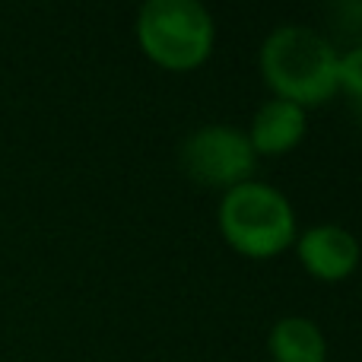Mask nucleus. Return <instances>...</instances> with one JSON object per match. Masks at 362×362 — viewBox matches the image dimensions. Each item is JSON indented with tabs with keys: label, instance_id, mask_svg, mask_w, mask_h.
<instances>
[{
	"label": "nucleus",
	"instance_id": "nucleus-1",
	"mask_svg": "<svg viewBox=\"0 0 362 362\" xmlns=\"http://www.w3.org/2000/svg\"><path fill=\"white\" fill-rule=\"evenodd\" d=\"M337 54L331 38L315 25L283 23L261 42V74L264 83L280 99L308 108L327 102L337 93Z\"/></svg>",
	"mask_w": 362,
	"mask_h": 362
},
{
	"label": "nucleus",
	"instance_id": "nucleus-2",
	"mask_svg": "<svg viewBox=\"0 0 362 362\" xmlns=\"http://www.w3.org/2000/svg\"><path fill=\"white\" fill-rule=\"evenodd\" d=\"M216 219L226 242L248 257H274L296 242L293 200L267 181L248 178L223 191Z\"/></svg>",
	"mask_w": 362,
	"mask_h": 362
},
{
	"label": "nucleus",
	"instance_id": "nucleus-3",
	"mask_svg": "<svg viewBox=\"0 0 362 362\" xmlns=\"http://www.w3.org/2000/svg\"><path fill=\"white\" fill-rule=\"evenodd\" d=\"M134 29L140 48L169 70L204 64L216 38L213 13L200 0H146Z\"/></svg>",
	"mask_w": 362,
	"mask_h": 362
},
{
	"label": "nucleus",
	"instance_id": "nucleus-4",
	"mask_svg": "<svg viewBox=\"0 0 362 362\" xmlns=\"http://www.w3.org/2000/svg\"><path fill=\"white\" fill-rule=\"evenodd\" d=\"M178 163L191 181L229 191V187L251 178L257 165V153L242 127L200 124L181 140Z\"/></svg>",
	"mask_w": 362,
	"mask_h": 362
},
{
	"label": "nucleus",
	"instance_id": "nucleus-5",
	"mask_svg": "<svg viewBox=\"0 0 362 362\" xmlns=\"http://www.w3.org/2000/svg\"><path fill=\"white\" fill-rule=\"evenodd\" d=\"M296 255L318 280H344L359 264V238L340 223H315L296 235Z\"/></svg>",
	"mask_w": 362,
	"mask_h": 362
},
{
	"label": "nucleus",
	"instance_id": "nucleus-6",
	"mask_svg": "<svg viewBox=\"0 0 362 362\" xmlns=\"http://www.w3.org/2000/svg\"><path fill=\"white\" fill-rule=\"evenodd\" d=\"M305 127H308V112L302 105L289 99H274L261 102L251 118L248 134L251 146L255 153H267V156H276V153H286L305 137Z\"/></svg>",
	"mask_w": 362,
	"mask_h": 362
},
{
	"label": "nucleus",
	"instance_id": "nucleus-7",
	"mask_svg": "<svg viewBox=\"0 0 362 362\" xmlns=\"http://www.w3.org/2000/svg\"><path fill=\"white\" fill-rule=\"evenodd\" d=\"M267 350L274 362H325L327 340L318 321L305 315H283L267 331Z\"/></svg>",
	"mask_w": 362,
	"mask_h": 362
},
{
	"label": "nucleus",
	"instance_id": "nucleus-8",
	"mask_svg": "<svg viewBox=\"0 0 362 362\" xmlns=\"http://www.w3.org/2000/svg\"><path fill=\"white\" fill-rule=\"evenodd\" d=\"M337 89H346L353 99H362V45L337 54Z\"/></svg>",
	"mask_w": 362,
	"mask_h": 362
}]
</instances>
